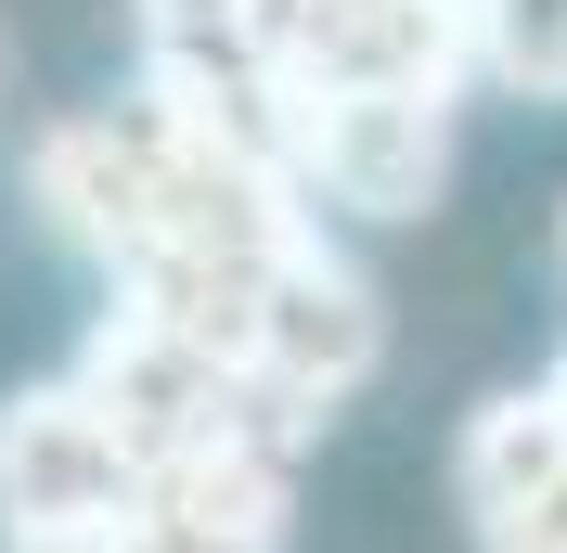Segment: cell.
I'll use <instances>...</instances> for the list:
<instances>
[{
    "instance_id": "2",
    "label": "cell",
    "mask_w": 567,
    "mask_h": 553,
    "mask_svg": "<svg viewBox=\"0 0 567 553\" xmlns=\"http://www.w3.org/2000/svg\"><path fill=\"white\" fill-rule=\"evenodd\" d=\"M130 502H142V450L78 374L0 399V541L13 553H91L104 528H130Z\"/></svg>"
},
{
    "instance_id": "11",
    "label": "cell",
    "mask_w": 567,
    "mask_h": 553,
    "mask_svg": "<svg viewBox=\"0 0 567 553\" xmlns=\"http://www.w3.org/2000/svg\"><path fill=\"white\" fill-rule=\"evenodd\" d=\"M0 104H13V27H0Z\"/></svg>"
},
{
    "instance_id": "5",
    "label": "cell",
    "mask_w": 567,
    "mask_h": 553,
    "mask_svg": "<svg viewBox=\"0 0 567 553\" xmlns=\"http://www.w3.org/2000/svg\"><path fill=\"white\" fill-rule=\"evenodd\" d=\"M452 180V91H297V194L349 219H425Z\"/></svg>"
},
{
    "instance_id": "10",
    "label": "cell",
    "mask_w": 567,
    "mask_h": 553,
    "mask_svg": "<svg viewBox=\"0 0 567 553\" xmlns=\"http://www.w3.org/2000/svg\"><path fill=\"white\" fill-rule=\"evenodd\" d=\"M542 399H555V413H567V347H555V374H542Z\"/></svg>"
},
{
    "instance_id": "1",
    "label": "cell",
    "mask_w": 567,
    "mask_h": 553,
    "mask_svg": "<svg viewBox=\"0 0 567 553\" xmlns=\"http://www.w3.org/2000/svg\"><path fill=\"white\" fill-rule=\"evenodd\" d=\"M27 180H39V207H52V232H65L78 258H104V283H130L142 258L181 232L194 142H181L168 116L130 91V104H78V116H52V129H39V155H27Z\"/></svg>"
},
{
    "instance_id": "8",
    "label": "cell",
    "mask_w": 567,
    "mask_h": 553,
    "mask_svg": "<svg viewBox=\"0 0 567 553\" xmlns=\"http://www.w3.org/2000/svg\"><path fill=\"white\" fill-rule=\"evenodd\" d=\"M464 52H477V77H503V91L567 104V0H464Z\"/></svg>"
},
{
    "instance_id": "9",
    "label": "cell",
    "mask_w": 567,
    "mask_h": 553,
    "mask_svg": "<svg viewBox=\"0 0 567 553\" xmlns=\"http://www.w3.org/2000/svg\"><path fill=\"white\" fill-rule=\"evenodd\" d=\"M91 553H194V541H168V528H142V502H130V528H104Z\"/></svg>"
},
{
    "instance_id": "7",
    "label": "cell",
    "mask_w": 567,
    "mask_h": 553,
    "mask_svg": "<svg viewBox=\"0 0 567 553\" xmlns=\"http://www.w3.org/2000/svg\"><path fill=\"white\" fill-rule=\"evenodd\" d=\"M130 13H142V65H168V77L284 65V0H130Z\"/></svg>"
},
{
    "instance_id": "3",
    "label": "cell",
    "mask_w": 567,
    "mask_h": 553,
    "mask_svg": "<svg viewBox=\"0 0 567 553\" xmlns=\"http://www.w3.org/2000/svg\"><path fill=\"white\" fill-rule=\"evenodd\" d=\"M388 361V310H374V283H361L349 244H322V219L284 244L271 271H258V310H246V386L271 413L322 425L336 399H361Z\"/></svg>"
},
{
    "instance_id": "6",
    "label": "cell",
    "mask_w": 567,
    "mask_h": 553,
    "mask_svg": "<svg viewBox=\"0 0 567 553\" xmlns=\"http://www.w3.org/2000/svg\"><path fill=\"white\" fill-rule=\"evenodd\" d=\"M452 489H464L477 553H542L567 528V413L542 399V386L477 399L464 438H452Z\"/></svg>"
},
{
    "instance_id": "4",
    "label": "cell",
    "mask_w": 567,
    "mask_h": 553,
    "mask_svg": "<svg viewBox=\"0 0 567 553\" xmlns=\"http://www.w3.org/2000/svg\"><path fill=\"white\" fill-rule=\"evenodd\" d=\"M78 386L116 413V438L142 450V477H155V463H181V450H207V438H233V425H297V413H271V399L246 386V361H219L207 335H181V322L130 310V296L91 322ZM297 438H310V425H297Z\"/></svg>"
},
{
    "instance_id": "12",
    "label": "cell",
    "mask_w": 567,
    "mask_h": 553,
    "mask_svg": "<svg viewBox=\"0 0 567 553\" xmlns=\"http://www.w3.org/2000/svg\"><path fill=\"white\" fill-rule=\"evenodd\" d=\"M542 553H567V528H555V541H542Z\"/></svg>"
}]
</instances>
